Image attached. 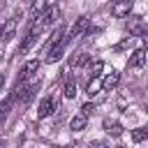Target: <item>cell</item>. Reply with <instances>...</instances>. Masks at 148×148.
I'll use <instances>...</instances> for the list:
<instances>
[{
  "mask_svg": "<svg viewBox=\"0 0 148 148\" xmlns=\"http://www.w3.org/2000/svg\"><path fill=\"white\" fill-rule=\"evenodd\" d=\"M39 86H42L39 81H32V83H28V86H25V83H18V86H16V90H14V99H18V102L28 104V102L35 97V92L39 90Z\"/></svg>",
  "mask_w": 148,
  "mask_h": 148,
  "instance_id": "obj_1",
  "label": "cell"
},
{
  "mask_svg": "<svg viewBox=\"0 0 148 148\" xmlns=\"http://www.w3.org/2000/svg\"><path fill=\"white\" fill-rule=\"evenodd\" d=\"M58 106H60L58 95H46V97L39 102V106H37V118H46V116H51Z\"/></svg>",
  "mask_w": 148,
  "mask_h": 148,
  "instance_id": "obj_2",
  "label": "cell"
},
{
  "mask_svg": "<svg viewBox=\"0 0 148 148\" xmlns=\"http://www.w3.org/2000/svg\"><path fill=\"white\" fill-rule=\"evenodd\" d=\"M90 30V18L88 16H79L76 21H74V25H72V30H69V39H76V37H83L86 32Z\"/></svg>",
  "mask_w": 148,
  "mask_h": 148,
  "instance_id": "obj_3",
  "label": "cell"
},
{
  "mask_svg": "<svg viewBox=\"0 0 148 148\" xmlns=\"http://www.w3.org/2000/svg\"><path fill=\"white\" fill-rule=\"evenodd\" d=\"M42 32V23H37V21H32V25H30V30H28V35L23 37V42H21V53H25V51H30V46L35 44V39H37V35Z\"/></svg>",
  "mask_w": 148,
  "mask_h": 148,
  "instance_id": "obj_4",
  "label": "cell"
},
{
  "mask_svg": "<svg viewBox=\"0 0 148 148\" xmlns=\"http://www.w3.org/2000/svg\"><path fill=\"white\" fill-rule=\"evenodd\" d=\"M69 42H72L69 37H62L58 44L49 46V51H46V62H56V60H60V58H62V51L67 49V44H69Z\"/></svg>",
  "mask_w": 148,
  "mask_h": 148,
  "instance_id": "obj_5",
  "label": "cell"
},
{
  "mask_svg": "<svg viewBox=\"0 0 148 148\" xmlns=\"http://www.w3.org/2000/svg\"><path fill=\"white\" fill-rule=\"evenodd\" d=\"M132 2H134V0H113V5H111L113 16H118V18L130 16V12H132Z\"/></svg>",
  "mask_w": 148,
  "mask_h": 148,
  "instance_id": "obj_6",
  "label": "cell"
},
{
  "mask_svg": "<svg viewBox=\"0 0 148 148\" xmlns=\"http://www.w3.org/2000/svg\"><path fill=\"white\" fill-rule=\"evenodd\" d=\"M37 69H39V60H28V62L21 67V72H18V81L25 83L28 79H32V76L37 74Z\"/></svg>",
  "mask_w": 148,
  "mask_h": 148,
  "instance_id": "obj_7",
  "label": "cell"
},
{
  "mask_svg": "<svg viewBox=\"0 0 148 148\" xmlns=\"http://www.w3.org/2000/svg\"><path fill=\"white\" fill-rule=\"evenodd\" d=\"M58 16H60V9H58L56 5H49V7L44 9V14L39 16V18H42V21H39V23H42V28H44V25H53Z\"/></svg>",
  "mask_w": 148,
  "mask_h": 148,
  "instance_id": "obj_8",
  "label": "cell"
},
{
  "mask_svg": "<svg viewBox=\"0 0 148 148\" xmlns=\"http://www.w3.org/2000/svg\"><path fill=\"white\" fill-rule=\"evenodd\" d=\"M127 25V30H130V35H146V28H143V16H130V21L125 23Z\"/></svg>",
  "mask_w": 148,
  "mask_h": 148,
  "instance_id": "obj_9",
  "label": "cell"
},
{
  "mask_svg": "<svg viewBox=\"0 0 148 148\" xmlns=\"http://www.w3.org/2000/svg\"><path fill=\"white\" fill-rule=\"evenodd\" d=\"M16 25H18L16 16H14V18H7L5 25H2V30H0V39H2V42H9V39L16 35Z\"/></svg>",
  "mask_w": 148,
  "mask_h": 148,
  "instance_id": "obj_10",
  "label": "cell"
},
{
  "mask_svg": "<svg viewBox=\"0 0 148 148\" xmlns=\"http://www.w3.org/2000/svg\"><path fill=\"white\" fill-rule=\"evenodd\" d=\"M102 127H104V132H106L109 136H116V139H118V136H123V132H125V130H123V125H120L118 120H109V118L102 123Z\"/></svg>",
  "mask_w": 148,
  "mask_h": 148,
  "instance_id": "obj_11",
  "label": "cell"
},
{
  "mask_svg": "<svg viewBox=\"0 0 148 148\" xmlns=\"http://www.w3.org/2000/svg\"><path fill=\"white\" fill-rule=\"evenodd\" d=\"M118 83H120V74H118V72H111V74H106V76L102 79V88H104V90H113Z\"/></svg>",
  "mask_w": 148,
  "mask_h": 148,
  "instance_id": "obj_12",
  "label": "cell"
},
{
  "mask_svg": "<svg viewBox=\"0 0 148 148\" xmlns=\"http://www.w3.org/2000/svg\"><path fill=\"white\" fill-rule=\"evenodd\" d=\"M86 125H88V116H83V113H76V116H72V120H69L72 132H81Z\"/></svg>",
  "mask_w": 148,
  "mask_h": 148,
  "instance_id": "obj_13",
  "label": "cell"
},
{
  "mask_svg": "<svg viewBox=\"0 0 148 148\" xmlns=\"http://www.w3.org/2000/svg\"><path fill=\"white\" fill-rule=\"evenodd\" d=\"M146 65V49H136L130 58V67H143Z\"/></svg>",
  "mask_w": 148,
  "mask_h": 148,
  "instance_id": "obj_14",
  "label": "cell"
},
{
  "mask_svg": "<svg viewBox=\"0 0 148 148\" xmlns=\"http://www.w3.org/2000/svg\"><path fill=\"white\" fill-rule=\"evenodd\" d=\"M62 95L67 97V99H74L76 97V81L69 76V79H65V83H62Z\"/></svg>",
  "mask_w": 148,
  "mask_h": 148,
  "instance_id": "obj_15",
  "label": "cell"
},
{
  "mask_svg": "<svg viewBox=\"0 0 148 148\" xmlns=\"http://www.w3.org/2000/svg\"><path fill=\"white\" fill-rule=\"evenodd\" d=\"M49 5H51V0H37V2L32 5V9H30V16H32V18H39Z\"/></svg>",
  "mask_w": 148,
  "mask_h": 148,
  "instance_id": "obj_16",
  "label": "cell"
},
{
  "mask_svg": "<svg viewBox=\"0 0 148 148\" xmlns=\"http://www.w3.org/2000/svg\"><path fill=\"white\" fill-rule=\"evenodd\" d=\"M90 62V56L88 53H79V56H72L69 58V67H83Z\"/></svg>",
  "mask_w": 148,
  "mask_h": 148,
  "instance_id": "obj_17",
  "label": "cell"
},
{
  "mask_svg": "<svg viewBox=\"0 0 148 148\" xmlns=\"http://www.w3.org/2000/svg\"><path fill=\"white\" fill-rule=\"evenodd\" d=\"M148 139V127H136V130H132V141L134 143H141V141H146Z\"/></svg>",
  "mask_w": 148,
  "mask_h": 148,
  "instance_id": "obj_18",
  "label": "cell"
},
{
  "mask_svg": "<svg viewBox=\"0 0 148 148\" xmlns=\"http://www.w3.org/2000/svg\"><path fill=\"white\" fill-rule=\"evenodd\" d=\"M102 90V81H99V76H92V81H88V88H86V92L92 97L95 92H99Z\"/></svg>",
  "mask_w": 148,
  "mask_h": 148,
  "instance_id": "obj_19",
  "label": "cell"
},
{
  "mask_svg": "<svg viewBox=\"0 0 148 148\" xmlns=\"http://www.w3.org/2000/svg\"><path fill=\"white\" fill-rule=\"evenodd\" d=\"M12 104H14V92H12V95H9V97H7V99H5L2 104H0V123H2V120H5V116L9 113Z\"/></svg>",
  "mask_w": 148,
  "mask_h": 148,
  "instance_id": "obj_20",
  "label": "cell"
},
{
  "mask_svg": "<svg viewBox=\"0 0 148 148\" xmlns=\"http://www.w3.org/2000/svg\"><path fill=\"white\" fill-rule=\"evenodd\" d=\"M102 69H104V60H92V62H90V74H92V76H99Z\"/></svg>",
  "mask_w": 148,
  "mask_h": 148,
  "instance_id": "obj_21",
  "label": "cell"
},
{
  "mask_svg": "<svg viewBox=\"0 0 148 148\" xmlns=\"http://www.w3.org/2000/svg\"><path fill=\"white\" fill-rule=\"evenodd\" d=\"M130 44H132V37H125V39H123V42H120V44H116V46H113V49H116V51H123V49H127V46H130Z\"/></svg>",
  "mask_w": 148,
  "mask_h": 148,
  "instance_id": "obj_22",
  "label": "cell"
},
{
  "mask_svg": "<svg viewBox=\"0 0 148 148\" xmlns=\"http://www.w3.org/2000/svg\"><path fill=\"white\" fill-rule=\"evenodd\" d=\"M92 111H95V104H90V102H88V104H83V106H81V113H83V116H90V113H92Z\"/></svg>",
  "mask_w": 148,
  "mask_h": 148,
  "instance_id": "obj_23",
  "label": "cell"
},
{
  "mask_svg": "<svg viewBox=\"0 0 148 148\" xmlns=\"http://www.w3.org/2000/svg\"><path fill=\"white\" fill-rule=\"evenodd\" d=\"M104 146H106L104 141H92V143H90V148H104Z\"/></svg>",
  "mask_w": 148,
  "mask_h": 148,
  "instance_id": "obj_24",
  "label": "cell"
},
{
  "mask_svg": "<svg viewBox=\"0 0 148 148\" xmlns=\"http://www.w3.org/2000/svg\"><path fill=\"white\" fill-rule=\"evenodd\" d=\"M143 49H148V32L143 35Z\"/></svg>",
  "mask_w": 148,
  "mask_h": 148,
  "instance_id": "obj_25",
  "label": "cell"
},
{
  "mask_svg": "<svg viewBox=\"0 0 148 148\" xmlns=\"http://www.w3.org/2000/svg\"><path fill=\"white\" fill-rule=\"evenodd\" d=\"M5 5H7V0H0V12L5 9Z\"/></svg>",
  "mask_w": 148,
  "mask_h": 148,
  "instance_id": "obj_26",
  "label": "cell"
},
{
  "mask_svg": "<svg viewBox=\"0 0 148 148\" xmlns=\"http://www.w3.org/2000/svg\"><path fill=\"white\" fill-rule=\"evenodd\" d=\"M2 86H5V76L0 74V88H2Z\"/></svg>",
  "mask_w": 148,
  "mask_h": 148,
  "instance_id": "obj_27",
  "label": "cell"
},
{
  "mask_svg": "<svg viewBox=\"0 0 148 148\" xmlns=\"http://www.w3.org/2000/svg\"><path fill=\"white\" fill-rule=\"evenodd\" d=\"M2 25H5V21H2V18H0V30H2Z\"/></svg>",
  "mask_w": 148,
  "mask_h": 148,
  "instance_id": "obj_28",
  "label": "cell"
},
{
  "mask_svg": "<svg viewBox=\"0 0 148 148\" xmlns=\"http://www.w3.org/2000/svg\"><path fill=\"white\" fill-rule=\"evenodd\" d=\"M62 148H72V146H62Z\"/></svg>",
  "mask_w": 148,
  "mask_h": 148,
  "instance_id": "obj_29",
  "label": "cell"
},
{
  "mask_svg": "<svg viewBox=\"0 0 148 148\" xmlns=\"http://www.w3.org/2000/svg\"><path fill=\"white\" fill-rule=\"evenodd\" d=\"M118 148H125V146H118Z\"/></svg>",
  "mask_w": 148,
  "mask_h": 148,
  "instance_id": "obj_30",
  "label": "cell"
}]
</instances>
